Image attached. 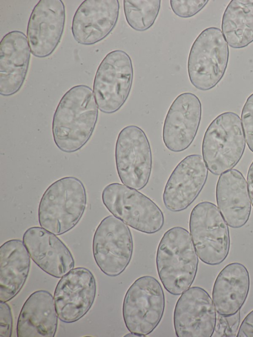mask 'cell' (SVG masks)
Wrapping results in <instances>:
<instances>
[{"mask_svg": "<svg viewBox=\"0 0 253 337\" xmlns=\"http://www.w3.org/2000/svg\"><path fill=\"white\" fill-rule=\"evenodd\" d=\"M93 91L84 84L68 90L60 100L53 115L52 133L61 151L73 153L91 138L98 117Z\"/></svg>", "mask_w": 253, "mask_h": 337, "instance_id": "1", "label": "cell"}, {"mask_svg": "<svg viewBox=\"0 0 253 337\" xmlns=\"http://www.w3.org/2000/svg\"><path fill=\"white\" fill-rule=\"evenodd\" d=\"M156 262L160 280L169 294L180 295L191 287L199 260L186 229L176 226L165 233L158 247Z\"/></svg>", "mask_w": 253, "mask_h": 337, "instance_id": "2", "label": "cell"}, {"mask_svg": "<svg viewBox=\"0 0 253 337\" xmlns=\"http://www.w3.org/2000/svg\"><path fill=\"white\" fill-rule=\"evenodd\" d=\"M86 203L85 188L79 179L66 176L58 179L48 187L41 199L39 224L56 235L65 234L79 222Z\"/></svg>", "mask_w": 253, "mask_h": 337, "instance_id": "3", "label": "cell"}, {"mask_svg": "<svg viewBox=\"0 0 253 337\" xmlns=\"http://www.w3.org/2000/svg\"><path fill=\"white\" fill-rule=\"evenodd\" d=\"M245 147L240 117L233 112H224L211 122L205 133L203 158L210 171L220 175L237 165Z\"/></svg>", "mask_w": 253, "mask_h": 337, "instance_id": "4", "label": "cell"}, {"mask_svg": "<svg viewBox=\"0 0 253 337\" xmlns=\"http://www.w3.org/2000/svg\"><path fill=\"white\" fill-rule=\"evenodd\" d=\"M229 56L228 43L219 28L211 27L202 31L194 41L188 59L192 84L203 91L215 87L225 73Z\"/></svg>", "mask_w": 253, "mask_h": 337, "instance_id": "5", "label": "cell"}, {"mask_svg": "<svg viewBox=\"0 0 253 337\" xmlns=\"http://www.w3.org/2000/svg\"><path fill=\"white\" fill-rule=\"evenodd\" d=\"M102 202L114 216L142 233L153 234L164 224V214L149 197L136 189L119 183L105 187Z\"/></svg>", "mask_w": 253, "mask_h": 337, "instance_id": "6", "label": "cell"}, {"mask_svg": "<svg viewBox=\"0 0 253 337\" xmlns=\"http://www.w3.org/2000/svg\"><path fill=\"white\" fill-rule=\"evenodd\" d=\"M189 230L202 262L216 265L225 260L230 250L229 228L215 204L204 201L193 208L190 215Z\"/></svg>", "mask_w": 253, "mask_h": 337, "instance_id": "7", "label": "cell"}, {"mask_svg": "<svg viewBox=\"0 0 253 337\" xmlns=\"http://www.w3.org/2000/svg\"><path fill=\"white\" fill-rule=\"evenodd\" d=\"M163 289L151 276L137 279L128 289L123 304V316L129 332L139 337L151 334L160 323L165 310Z\"/></svg>", "mask_w": 253, "mask_h": 337, "instance_id": "8", "label": "cell"}, {"mask_svg": "<svg viewBox=\"0 0 253 337\" xmlns=\"http://www.w3.org/2000/svg\"><path fill=\"white\" fill-rule=\"evenodd\" d=\"M133 77L131 59L122 50L108 53L94 79L93 91L98 109L106 114L118 111L126 101Z\"/></svg>", "mask_w": 253, "mask_h": 337, "instance_id": "9", "label": "cell"}, {"mask_svg": "<svg viewBox=\"0 0 253 337\" xmlns=\"http://www.w3.org/2000/svg\"><path fill=\"white\" fill-rule=\"evenodd\" d=\"M115 161L122 183L137 190L148 184L152 169V155L145 132L135 125L124 127L115 146Z\"/></svg>", "mask_w": 253, "mask_h": 337, "instance_id": "10", "label": "cell"}, {"mask_svg": "<svg viewBox=\"0 0 253 337\" xmlns=\"http://www.w3.org/2000/svg\"><path fill=\"white\" fill-rule=\"evenodd\" d=\"M131 231L125 222L113 215L104 218L93 235L95 261L105 275L116 277L128 265L133 253Z\"/></svg>", "mask_w": 253, "mask_h": 337, "instance_id": "11", "label": "cell"}, {"mask_svg": "<svg viewBox=\"0 0 253 337\" xmlns=\"http://www.w3.org/2000/svg\"><path fill=\"white\" fill-rule=\"evenodd\" d=\"M96 293L95 279L85 267L72 269L58 281L54 293L56 312L65 323L75 322L90 309Z\"/></svg>", "mask_w": 253, "mask_h": 337, "instance_id": "12", "label": "cell"}, {"mask_svg": "<svg viewBox=\"0 0 253 337\" xmlns=\"http://www.w3.org/2000/svg\"><path fill=\"white\" fill-rule=\"evenodd\" d=\"M208 292L192 287L178 298L173 313V325L177 337H211L215 327L216 314Z\"/></svg>", "mask_w": 253, "mask_h": 337, "instance_id": "13", "label": "cell"}, {"mask_svg": "<svg viewBox=\"0 0 253 337\" xmlns=\"http://www.w3.org/2000/svg\"><path fill=\"white\" fill-rule=\"evenodd\" d=\"M65 5L61 0H40L30 15L27 38L31 51L38 58L53 53L60 43L65 23Z\"/></svg>", "mask_w": 253, "mask_h": 337, "instance_id": "14", "label": "cell"}, {"mask_svg": "<svg viewBox=\"0 0 253 337\" xmlns=\"http://www.w3.org/2000/svg\"><path fill=\"white\" fill-rule=\"evenodd\" d=\"M208 168L202 156H186L176 166L166 184L163 200L172 212L186 209L198 197L208 178Z\"/></svg>", "mask_w": 253, "mask_h": 337, "instance_id": "15", "label": "cell"}, {"mask_svg": "<svg viewBox=\"0 0 253 337\" xmlns=\"http://www.w3.org/2000/svg\"><path fill=\"white\" fill-rule=\"evenodd\" d=\"M202 117V104L191 92L178 95L167 114L163 129L166 147L173 152L187 149L194 141Z\"/></svg>", "mask_w": 253, "mask_h": 337, "instance_id": "16", "label": "cell"}, {"mask_svg": "<svg viewBox=\"0 0 253 337\" xmlns=\"http://www.w3.org/2000/svg\"><path fill=\"white\" fill-rule=\"evenodd\" d=\"M118 0H85L77 9L71 31L75 41L92 45L103 40L115 27L119 14Z\"/></svg>", "mask_w": 253, "mask_h": 337, "instance_id": "17", "label": "cell"}, {"mask_svg": "<svg viewBox=\"0 0 253 337\" xmlns=\"http://www.w3.org/2000/svg\"><path fill=\"white\" fill-rule=\"evenodd\" d=\"M23 242L33 260L42 270L61 278L75 265L72 254L56 235L42 227L34 226L24 233Z\"/></svg>", "mask_w": 253, "mask_h": 337, "instance_id": "18", "label": "cell"}, {"mask_svg": "<svg viewBox=\"0 0 253 337\" xmlns=\"http://www.w3.org/2000/svg\"><path fill=\"white\" fill-rule=\"evenodd\" d=\"M31 50L27 36L19 31L6 34L0 42V94L16 93L24 84L28 71Z\"/></svg>", "mask_w": 253, "mask_h": 337, "instance_id": "19", "label": "cell"}, {"mask_svg": "<svg viewBox=\"0 0 253 337\" xmlns=\"http://www.w3.org/2000/svg\"><path fill=\"white\" fill-rule=\"evenodd\" d=\"M246 179L236 169L220 174L216 187V199L220 211L227 224L241 228L248 221L251 202Z\"/></svg>", "mask_w": 253, "mask_h": 337, "instance_id": "20", "label": "cell"}, {"mask_svg": "<svg viewBox=\"0 0 253 337\" xmlns=\"http://www.w3.org/2000/svg\"><path fill=\"white\" fill-rule=\"evenodd\" d=\"M54 297L48 291H37L29 296L20 311L17 337H54L58 326Z\"/></svg>", "mask_w": 253, "mask_h": 337, "instance_id": "21", "label": "cell"}, {"mask_svg": "<svg viewBox=\"0 0 253 337\" xmlns=\"http://www.w3.org/2000/svg\"><path fill=\"white\" fill-rule=\"evenodd\" d=\"M250 286L249 272L242 264L231 263L218 274L212 297L218 315L228 316L240 311L248 297Z\"/></svg>", "mask_w": 253, "mask_h": 337, "instance_id": "22", "label": "cell"}, {"mask_svg": "<svg viewBox=\"0 0 253 337\" xmlns=\"http://www.w3.org/2000/svg\"><path fill=\"white\" fill-rule=\"evenodd\" d=\"M30 256L20 240H10L0 246V301H9L23 287L30 271Z\"/></svg>", "mask_w": 253, "mask_h": 337, "instance_id": "23", "label": "cell"}, {"mask_svg": "<svg viewBox=\"0 0 253 337\" xmlns=\"http://www.w3.org/2000/svg\"><path fill=\"white\" fill-rule=\"evenodd\" d=\"M221 31L229 46L245 47L253 42V0H232L222 16Z\"/></svg>", "mask_w": 253, "mask_h": 337, "instance_id": "24", "label": "cell"}, {"mask_svg": "<svg viewBox=\"0 0 253 337\" xmlns=\"http://www.w3.org/2000/svg\"><path fill=\"white\" fill-rule=\"evenodd\" d=\"M124 11L127 24L137 31L149 29L160 11V0H124Z\"/></svg>", "mask_w": 253, "mask_h": 337, "instance_id": "25", "label": "cell"}, {"mask_svg": "<svg viewBox=\"0 0 253 337\" xmlns=\"http://www.w3.org/2000/svg\"><path fill=\"white\" fill-rule=\"evenodd\" d=\"M208 0H171L170 5L175 14L181 18H189L200 12L208 3Z\"/></svg>", "mask_w": 253, "mask_h": 337, "instance_id": "26", "label": "cell"}, {"mask_svg": "<svg viewBox=\"0 0 253 337\" xmlns=\"http://www.w3.org/2000/svg\"><path fill=\"white\" fill-rule=\"evenodd\" d=\"M241 121L247 145L253 153V93L248 97L243 106Z\"/></svg>", "mask_w": 253, "mask_h": 337, "instance_id": "27", "label": "cell"}, {"mask_svg": "<svg viewBox=\"0 0 253 337\" xmlns=\"http://www.w3.org/2000/svg\"><path fill=\"white\" fill-rule=\"evenodd\" d=\"M214 331L218 337H237L240 321V311L234 315L224 316L219 315Z\"/></svg>", "mask_w": 253, "mask_h": 337, "instance_id": "28", "label": "cell"}, {"mask_svg": "<svg viewBox=\"0 0 253 337\" xmlns=\"http://www.w3.org/2000/svg\"><path fill=\"white\" fill-rule=\"evenodd\" d=\"M13 318L9 305L6 302L0 301V337H11Z\"/></svg>", "mask_w": 253, "mask_h": 337, "instance_id": "29", "label": "cell"}, {"mask_svg": "<svg viewBox=\"0 0 253 337\" xmlns=\"http://www.w3.org/2000/svg\"><path fill=\"white\" fill-rule=\"evenodd\" d=\"M237 337H253V310L242 322Z\"/></svg>", "mask_w": 253, "mask_h": 337, "instance_id": "30", "label": "cell"}, {"mask_svg": "<svg viewBox=\"0 0 253 337\" xmlns=\"http://www.w3.org/2000/svg\"><path fill=\"white\" fill-rule=\"evenodd\" d=\"M249 194L253 207V161L251 164L247 177Z\"/></svg>", "mask_w": 253, "mask_h": 337, "instance_id": "31", "label": "cell"}]
</instances>
